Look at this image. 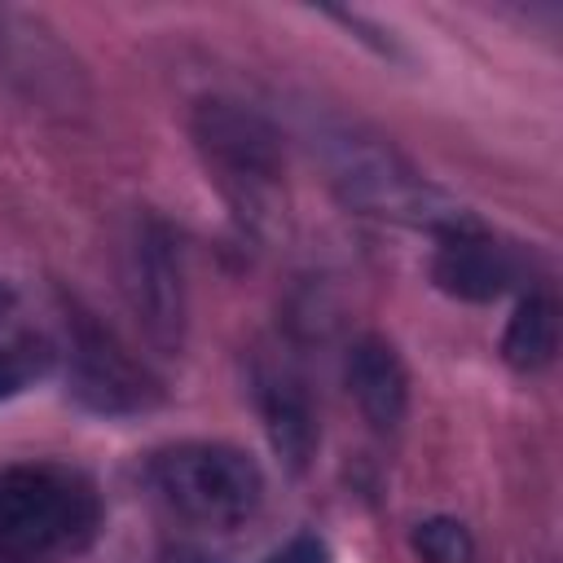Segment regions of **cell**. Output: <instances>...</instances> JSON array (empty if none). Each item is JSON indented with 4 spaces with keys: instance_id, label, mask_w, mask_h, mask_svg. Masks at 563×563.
<instances>
[{
    "instance_id": "cell-11",
    "label": "cell",
    "mask_w": 563,
    "mask_h": 563,
    "mask_svg": "<svg viewBox=\"0 0 563 563\" xmlns=\"http://www.w3.org/2000/svg\"><path fill=\"white\" fill-rule=\"evenodd\" d=\"M413 550L422 563H475V537L453 515H431L413 528Z\"/></svg>"
},
{
    "instance_id": "cell-14",
    "label": "cell",
    "mask_w": 563,
    "mask_h": 563,
    "mask_svg": "<svg viewBox=\"0 0 563 563\" xmlns=\"http://www.w3.org/2000/svg\"><path fill=\"white\" fill-rule=\"evenodd\" d=\"M4 303H9V290H4V282H0V308H4Z\"/></svg>"
},
{
    "instance_id": "cell-3",
    "label": "cell",
    "mask_w": 563,
    "mask_h": 563,
    "mask_svg": "<svg viewBox=\"0 0 563 563\" xmlns=\"http://www.w3.org/2000/svg\"><path fill=\"white\" fill-rule=\"evenodd\" d=\"M158 501L198 528H238L264 501V475L251 453L220 440L167 444L145 462Z\"/></svg>"
},
{
    "instance_id": "cell-13",
    "label": "cell",
    "mask_w": 563,
    "mask_h": 563,
    "mask_svg": "<svg viewBox=\"0 0 563 563\" xmlns=\"http://www.w3.org/2000/svg\"><path fill=\"white\" fill-rule=\"evenodd\" d=\"M268 563H330V545L317 532H295L286 545L268 554Z\"/></svg>"
},
{
    "instance_id": "cell-12",
    "label": "cell",
    "mask_w": 563,
    "mask_h": 563,
    "mask_svg": "<svg viewBox=\"0 0 563 563\" xmlns=\"http://www.w3.org/2000/svg\"><path fill=\"white\" fill-rule=\"evenodd\" d=\"M48 369H53V352L40 339L0 343V405L13 400V396H22L26 387H35Z\"/></svg>"
},
{
    "instance_id": "cell-5",
    "label": "cell",
    "mask_w": 563,
    "mask_h": 563,
    "mask_svg": "<svg viewBox=\"0 0 563 563\" xmlns=\"http://www.w3.org/2000/svg\"><path fill=\"white\" fill-rule=\"evenodd\" d=\"M70 330V396L106 418L119 413H141L158 400V383L150 378V369L92 317V312H70L66 317Z\"/></svg>"
},
{
    "instance_id": "cell-4",
    "label": "cell",
    "mask_w": 563,
    "mask_h": 563,
    "mask_svg": "<svg viewBox=\"0 0 563 563\" xmlns=\"http://www.w3.org/2000/svg\"><path fill=\"white\" fill-rule=\"evenodd\" d=\"M334 185H339L343 202L365 211V216L400 220V224L427 229L435 238L457 233V229H475V220L462 207H453L444 194H435L427 180H418L391 154H383L374 145H361V141H343L339 145Z\"/></svg>"
},
{
    "instance_id": "cell-8",
    "label": "cell",
    "mask_w": 563,
    "mask_h": 563,
    "mask_svg": "<svg viewBox=\"0 0 563 563\" xmlns=\"http://www.w3.org/2000/svg\"><path fill=\"white\" fill-rule=\"evenodd\" d=\"M347 391L374 431H396L409 409V374L400 352L378 334L356 339L347 347Z\"/></svg>"
},
{
    "instance_id": "cell-9",
    "label": "cell",
    "mask_w": 563,
    "mask_h": 563,
    "mask_svg": "<svg viewBox=\"0 0 563 563\" xmlns=\"http://www.w3.org/2000/svg\"><path fill=\"white\" fill-rule=\"evenodd\" d=\"M255 405L264 418V431L277 449V457L290 471H303L317 453V413L303 391V383L286 365H260L255 369Z\"/></svg>"
},
{
    "instance_id": "cell-1",
    "label": "cell",
    "mask_w": 563,
    "mask_h": 563,
    "mask_svg": "<svg viewBox=\"0 0 563 563\" xmlns=\"http://www.w3.org/2000/svg\"><path fill=\"white\" fill-rule=\"evenodd\" d=\"M101 497L92 479L62 462H18L0 471V550L13 563H66L92 545Z\"/></svg>"
},
{
    "instance_id": "cell-10",
    "label": "cell",
    "mask_w": 563,
    "mask_h": 563,
    "mask_svg": "<svg viewBox=\"0 0 563 563\" xmlns=\"http://www.w3.org/2000/svg\"><path fill=\"white\" fill-rule=\"evenodd\" d=\"M554 347H559V317H554V299L532 290L515 303L510 321H506V334H501V356L510 369L519 374H537L554 361Z\"/></svg>"
},
{
    "instance_id": "cell-2",
    "label": "cell",
    "mask_w": 563,
    "mask_h": 563,
    "mask_svg": "<svg viewBox=\"0 0 563 563\" xmlns=\"http://www.w3.org/2000/svg\"><path fill=\"white\" fill-rule=\"evenodd\" d=\"M194 150L246 229H268L286 202V154L264 114L229 97H202L189 114Z\"/></svg>"
},
{
    "instance_id": "cell-15",
    "label": "cell",
    "mask_w": 563,
    "mask_h": 563,
    "mask_svg": "<svg viewBox=\"0 0 563 563\" xmlns=\"http://www.w3.org/2000/svg\"><path fill=\"white\" fill-rule=\"evenodd\" d=\"M0 563H13V559H9V554H4V550H0Z\"/></svg>"
},
{
    "instance_id": "cell-6",
    "label": "cell",
    "mask_w": 563,
    "mask_h": 563,
    "mask_svg": "<svg viewBox=\"0 0 563 563\" xmlns=\"http://www.w3.org/2000/svg\"><path fill=\"white\" fill-rule=\"evenodd\" d=\"M123 290L145 325L150 343L163 352H176L185 339V268H180V246L172 229L154 216H141L128 242V268H123Z\"/></svg>"
},
{
    "instance_id": "cell-7",
    "label": "cell",
    "mask_w": 563,
    "mask_h": 563,
    "mask_svg": "<svg viewBox=\"0 0 563 563\" xmlns=\"http://www.w3.org/2000/svg\"><path fill=\"white\" fill-rule=\"evenodd\" d=\"M515 255L493 242L479 224L475 229H457V233H444L435 255H431V282L453 295V299H466V303H493L510 290L515 282Z\"/></svg>"
}]
</instances>
